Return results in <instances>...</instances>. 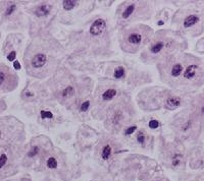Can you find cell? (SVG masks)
<instances>
[{
  "instance_id": "ba28073f",
  "label": "cell",
  "mask_w": 204,
  "mask_h": 181,
  "mask_svg": "<svg viewBox=\"0 0 204 181\" xmlns=\"http://www.w3.org/2000/svg\"><path fill=\"white\" fill-rule=\"evenodd\" d=\"M115 95H116V91H115V89H107V91H105V92L103 93V95H102V99H103L104 101H109V100L114 98Z\"/></svg>"
},
{
  "instance_id": "4fadbf2b",
  "label": "cell",
  "mask_w": 204,
  "mask_h": 181,
  "mask_svg": "<svg viewBox=\"0 0 204 181\" xmlns=\"http://www.w3.org/2000/svg\"><path fill=\"white\" fill-rule=\"evenodd\" d=\"M134 10H135V4L129 5V6L126 8V10L123 12V19H128L129 16L134 12Z\"/></svg>"
},
{
  "instance_id": "52a82bcc",
  "label": "cell",
  "mask_w": 204,
  "mask_h": 181,
  "mask_svg": "<svg viewBox=\"0 0 204 181\" xmlns=\"http://www.w3.org/2000/svg\"><path fill=\"white\" fill-rule=\"evenodd\" d=\"M51 9V6L50 5H41V6L38 8V10L36 11V14L38 16H45L47 15V14L49 13V11H50Z\"/></svg>"
},
{
  "instance_id": "d4e9b609",
  "label": "cell",
  "mask_w": 204,
  "mask_h": 181,
  "mask_svg": "<svg viewBox=\"0 0 204 181\" xmlns=\"http://www.w3.org/2000/svg\"><path fill=\"white\" fill-rule=\"evenodd\" d=\"M136 128H137V127H136V126H132V127H130V128H128L126 130V134H132V133L134 132V131L136 130Z\"/></svg>"
},
{
  "instance_id": "4316f807",
  "label": "cell",
  "mask_w": 204,
  "mask_h": 181,
  "mask_svg": "<svg viewBox=\"0 0 204 181\" xmlns=\"http://www.w3.org/2000/svg\"><path fill=\"white\" fill-rule=\"evenodd\" d=\"M15 9V5H11V6L9 7L8 9H7V11H6V14L7 15H9V14H11L12 12H13V10Z\"/></svg>"
},
{
  "instance_id": "ac0fdd59",
  "label": "cell",
  "mask_w": 204,
  "mask_h": 181,
  "mask_svg": "<svg viewBox=\"0 0 204 181\" xmlns=\"http://www.w3.org/2000/svg\"><path fill=\"white\" fill-rule=\"evenodd\" d=\"M159 125H160V124H159V122L157 121V120H151V121L149 122V127L150 128L155 129V128H157Z\"/></svg>"
},
{
  "instance_id": "ffe728a7",
  "label": "cell",
  "mask_w": 204,
  "mask_h": 181,
  "mask_svg": "<svg viewBox=\"0 0 204 181\" xmlns=\"http://www.w3.org/2000/svg\"><path fill=\"white\" fill-rule=\"evenodd\" d=\"M38 152H39V148L38 147H34L32 150H31L30 152H29V157H34V156H36L37 154H38Z\"/></svg>"
},
{
  "instance_id": "8fae6325",
  "label": "cell",
  "mask_w": 204,
  "mask_h": 181,
  "mask_svg": "<svg viewBox=\"0 0 204 181\" xmlns=\"http://www.w3.org/2000/svg\"><path fill=\"white\" fill-rule=\"evenodd\" d=\"M163 46H164V43H163V42H157V43H155L153 46L150 48V51H151L152 53H154V54L159 53L161 51V49L163 48Z\"/></svg>"
},
{
  "instance_id": "9c48e42d",
  "label": "cell",
  "mask_w": 204,
  "mask_h": 181,
  "mask_svg": "<svg viewBox=\"0 0 204 181\" xmlns=\"http://www.w3.org/2000/svg\"><path fill=\"white\" fill-rule=\"evenodd\" d=\"M77 1H73V0H64L62 1V5H63V8L65 10H71L73 7L76 6Z\"/></svg>"
},
{
  "instance_id": "5b68a950",
  "label": "cell",
  "mask_w": 204,
  "mask_h": 181,
  "mask_svg": "<svg viewBox=\"0 0 204 181\" xmlns=\"http://www.w3.org/2000/svg\"><path fill=\"white\" fill-rule=\"evenodd\" d=\"M128 41L130 44L132 45H138V44H140L141 41H142V36L140 34H131L130 36L128 37Z\"/></svg>"
},
{
  "instance_id": "44dd1931",
  "label": "cell",
  "mask_w": 204,
  "mask_h": 181,
  "mask_svg": "<svg viewBox=\"0 0 204 181\" xmlns=\"http://www.w3.org/2000/svg\"><path fill=\"white\" fill-rule=\"evenodd\" d=\"M71 93H73V87H67V89H65L63 92H62V96H63V97H67V96H69Z\"/></svg>"
},
{
  "instance_id": "9a60e30c",
  "label": "cell",
  "mask_w": 204,
  "mask_h": 181,
  "mask_svg": "<svg viewBox=\"0 0 204 181\" xmlns=\"http://www.w3.org/2000/svg\"><path fill=\"white\" fill-rule=\"evenodd\" d=\"M47 166H48V168H50V169H54V168H56V166H57V161L55 160V158L51 157V158H49L48 161H47Z\"/></svg>"
},
{
  "instance_id": "2e32d148",
  "label": "cell",
  "mask_w": 204,
  "mask_h": 181,
  "mask_svg": "<svg viewBox=\"0 0 204 181\" xmlns=\"http://www.w3.org/2000/svg\"><path fill=\"white\" fill-rule=\"evenodd\" d=\"M6 162H7V156L5 154H2V155L0 156V169H1L3 166H5Z\"/></svg>"
},
{
  "instance_id": "603a6c76",
  "label": "cell",
  "mask_w": 204,
  "mask_h": 181,
  "mask_svg": "<svg viewBox=\"0 0 204 181\" xmlns=\"http://www.w3.org/2000/svg\"><path fill=\"white\" fill-rule=\"evenodd\" d=\"M89 101H86V102H84V103L82 104V106H81V110L84 112V111H86L88 109V107H89Z\"/></svg>"
},
{
  "instance_id": "e0dca14e",
  "label": "cell",
  "mask_w": 204,
  "mask_h": 181,
  "mask_svg": "<svg viewBox=\"0 0 204 181\" xmlns=\"http://www.w3.org/2000/svg\"><path fill=\"white\" fill-rule=\"evenodd\" d=\"M41 116L42 118H52L53 117V114L49 111H41Z\"/></svg>"
},
{
  "instance_id": "5bb4252c",
  "label": "cell",
  "mask_w": 204,
  "mask_h": 181,
  "mask_svg": "<svg viewBox=\"0 0 204 181\" xmlns=\"http://www.w3.org/2000/svg\"><path fill=\"white\" fill-rule=\"evenodd\" d=\"M114 77L115 78H121V77H123V76L125 75V69L123 68V67H117L116 69H115V71H114Z\"/></svg>"
},
{
  "instance_id": "d6986e66",
  "label": "cell",
  "mask_w": 204,
  "mask_h": 181,
  "mask_svg": "<svg viewBox=\"0 0 204 181\" xmlns=\"http://www.w3.org/2000/svg\"><path fill=\"white\" fill-rule=\"evenodd\" d=\"M180 161H181V156H180V155L174 156V158H172V165L178 166L180 164Z\"/></svg>"
},
{
  "instance_id": "484cf974",
  "label": "cell",
  "mask_w": 204,
  "mask_h": 181,
  "mask_svg": "<svg viewBox=\"0 0 204 181\" xmlns=\"http://www.w3.org/2000/svg\"><path fill=\"white\" fill-rule=\"evenodd\" d=\"M4 80H5V73L3 71H0V85L4 83Z\"/></svg>"
},
{
  "instance_id": "83f0119b",
  "label": "cell",
  "mask_w": 204,
  "mask_h": 181,
  "mask_svg": "<svg viewBox=\"0 0 204 181\" xmlns=\"http://www.w3.org/2000/svg\"><path fill=\"white\" fill-rule=\"evenodd\" d=\"M13 66H14V68L15 69H20L21 68V64H20V63H18V61H14V63H13Z\"/></svg>"
},
{
  "instance_id": "7c38bea8",
  "label": "cell",
  "mask_w": 204,
  "mask_h": 181,
  "mask_svg": "<svg viewBox=\"0 0 204 181\" xmlns=\"http://www.w3.org/2000/svg\"><path fill=\"white\" fill-rule=\"evenodd\" d=\"M111 155V147L110 146H105L102 150V153H101V157L103 160H107L109 158V156Z\"/></svg>"
},
{
  "instance_id": "30bf717a",
  "label": "cell",
  "mask_w": 204,
  "mask_h": 181,
  "mask_svg": "<svg viewBox=\"0 0 204 181\" xmlns=\"http://www.w3.org/2000/svg\"><path fill=\"white\" fill-rule=\"evenodd\" d=\"M182 71H183V66L181 64H176L172 68V72L170 73H172V75L174 77H178L182 73Z\"/></svg>"
},
{
  "instance_id": "7402d4cb",
  "label": "cell",
  "mask_w": 204,
  "mask_h": 181,
  "mask_svg": "<svg viewBox=\"0 0 204 181\" xmlns=\"http://www.w3.org/2000/svg\"><path fill=\"white\" fill-rule=\"evenodd\" d=\"M15 56H16V53L14 52V51H12V52H10V54L7 56V59H8L9 61H13V60L15 59Z\"/></svg>"
},
{
  "instance_id": "cb8c5ba5",
  "label": "cell",
  "mask_w": 204,
  "mask_h": 181,
  "mask_svg": "<svg viewBox=\"0 0 204 181\" xmlns=\"http://www.w3.org/2000/svg\"><path fill=\"white\" fill-rule=\"evenodd\" d=\"M137 140H138V142H140V144H143V142H144V140H145L144 134H143L142 132H140V133H139V134H138Z\"/></svg>"
},
{
  "instance_id": "3957f363",
  "label": "cell",
  "mask_w": 204,
  "mask_h": 181,
  "mask_svg": "<svg viewBox=\"0 0 204 181\" xmlns=\"http://www.w3.org/2000/svg\"><path fill=\"white\" fill-rule=\"evenodd\" d=\"M181 105V100L177 97H172V98H170L166 101V104H165V107L168 109H170V110H174L176 108H178Z\"/></svg>"
},
{
  "instance_id": "f1b7e54d",
  "label": "cell",
  "mask_w": 204,
  "mask_h": 181,
  "mask_svg": "<svg viewBox=\"0 0 204 181\" xmlns=\"http://www.w3.org/2000/svg\"><path fill=\"white\" fill-rule=\"evenodd\" d=\"M157 25H163V21H158V23H157Z\"/></svg>"
},
{
  "instance_id": "277c9868",
  "label": "cell",
  "mask_w": 204,
  "mask_h": 181,
  "mask_svg": "<svg viewBox=\"0 0 204 181\" xmlns=\"http://www.w3.org/2000/svg\"><path fill=\"white\" fill-rule=\"evenodd\" d=\"M198 67L196 65H190L186 68L185 72H184V77L186 79H192L194 76L196 75V71H197Z\"/></svg>"
},
{
  "instance_id": "6da1fadb",
  "label": "cell",
  "mask_w": 204,
  "mask_h": 181,
  "mask_svg": "<svg viewBox=\"0 0 204 181\" xmlns=\"http://www.w3.org/2000/svg\"><path fill=\"white\" fill-rule=\"evenodd\" d=\"M105 28H106L105 21L102 19H98L92 23L91 28H90V34L92 36H99L100 34L103 33Z\"/></svg>"
},
{
  "instance_id": "8992f818",
  "label": "cell",
  "mask_w": 204,
  "mask_h": 181,
  "mask_svg": "<svg viewBox=\"0 0 204 181\" xmlns=\"http://www.w3.org/2000/svg\"><path fill=\"white\" fill-rule=\"evenodd\" d=\"M198 16L196 15H189L187 16L186 19H185V21H184V27L185 28H190V27H192V25H194L198 21Z\"/></svg>"
},
{
  "instance_id": "7a4b0ae2",
  "label": "cell",
  "mask_w": 204,
  "mask_h": 181,
  "mask_svg": "<svg viewBox=\"0 0 204 181\" xmlns=\"http://www.w3.org/2000/svg\"><path fill=\"white\" fill-rule=\"evenodd\" d=\"M46 61H47V56L43 53H38L31 60V65H32L33 68H41L44 65L46 64Z\"/></svg>"
},
{
  "instance_id": "f546056e",
  "label": "cell",
  "mask_w": 204,
  "mask_h": 181,
  "mask_svg": "<svg viewBox=\"0 0 204 181\" xmlns=\"http://www.w3.org/2000/svg\"><path fill=\"white\" fill-rule=\"evenodd\" d=\"M0 136H1V132H0Z\"/></svg>"
}]
</instances>
